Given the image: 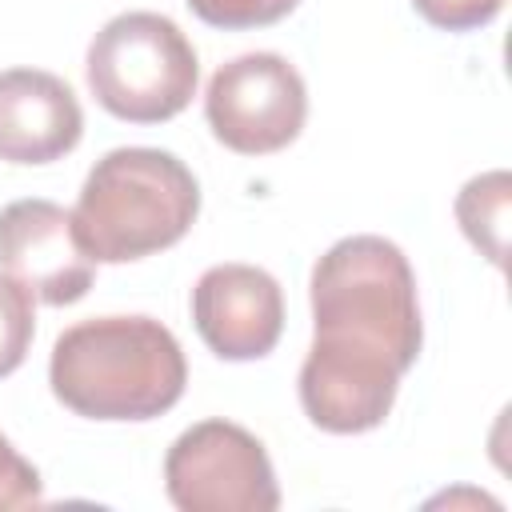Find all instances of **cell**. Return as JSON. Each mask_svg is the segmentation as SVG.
Masks as SVG:
<instances>
[{
	"label": "cell",
	"instance_id": "8fae6325",
	"mask_svg": "<svg viewBox=\"0 0 512 512\" xmlns=\"http://www.w3.org/2000/svg\"><path fill=\"white\" fill-rule=\"evenodd\" d=\"M508 204H512V180L504 168L472 176L456 196V224L460 232L488 256L496 268H504L508 252Z\"/></svg>",
	"mask_w": 512,
	"mask_h": 512
},
{
	"label": "cell",
	"instance_id": "277c9868",
	"mask_svg": "<svg viewBox=\"0 0 512 512\" xmlns=\"http://www.w3.org/2000/svg\"><path fill=\"white\" fill-rule=\"evenodd\" d=\"M88 88L104 112L128 124L180 116L200 80L196 48L160 12H120L88 44Z\"/></svg>",
	"mask_w": 512,
	"mask_h": 512
},
{
	"label": "cell",
	"instance_id": "ba28073f",
	"mask_svg": "<svg viewBox=\"0 0 512 512\" xmlns=\"http://www.w3.org/2000/svg\"><path fill=\"white\" fill-rule=\"evenodd\" d=\"M192 324L220 360H260L284 332V292L256 264H216L192 288Z\"/></svg>",
	"mask_w": 512,
	"mask_h": 512
},
{
	"label": "cell",
	"instance_id": "5b68a950",
	"mask_svg": "<svg viewBox=\"0 0 512 512\" xmlns=\"http://www.w3.org/2000/svg\"><path fill=\"white\" fill-rule=\"evenodd\" d=\"M164 488L180 512H276L280 488L264 444L232 420L184 428L164 456Z\"/></svg>",
	"mask_w": 512,
	"mask_h": 512
},
{
	"label": "cell",
	"instance_id": "7a4b0ae2",
	"mask_svg": "<svg viewBox=\"0 0 512 512\" xmlns=\"http://www.w3.org/2000/svg\"><path fill=\"white\" fill-rule=\"evenodd\" d=\"M312 344L372 356L408 372L424 344L416 272L408 256L372 232L336 240L312 268Z\"/></svg>",
	"mask_w": 512,
	"mask_h": 512
},
{
	"label": "cell",
	"instance_id": "3957f363",
	"mask_svg": "<svg viewBox=\"0 0 512 512\" xmlns=\"http://www.w3.org/2000/svg\"><path fill=\"white\" fill-rule=\"evenodd\" d=\"M196 212L200 184L180 156L164 148H112L84 176L72 224L96 264H128L184 240Z\"/></svg>",
	"mask_w": 512,
	"mask_h": 512
},
{
	"label": "cell",
	"instance_id": "6da1fadb",
	"mask_svg": "<svg viewBox=\"0 0 512 512\" xmlns=\"http://www.w3.org/2000/svg\"><path fill=\"white\" fill-rule=\"evenodd\" d=\"M52 396L88 420H156L188 384L180 340L152 316H96L64 328L48 360Z\"/></svg>",
	"mask_w": 512,
	"mask_h": 512
},
{
	"label": "cell",
	"instance_id": "9a60e30c",
	"mask_svg": "<svg viewBox=\"0 0 512 512\" xmlns=\"http://www.w3.org/2000/svg\"><path fill=\"white\" fill-rule=\"evenodd\" d=\"M412 8L444 32H472L500 16L504 0H412Z\"/></svg>",
	"mask_w": 512,
	"mask_h": 512
},
{
	"label": "cell",
	"instance_id": "4fadbf2b",
	"mask_svg": "<svg viewBox=\"0 0 512 512\" xmlns=\"http://www.w3.org/2000/svg\"><path fill=\"white\" fill-rule=\"evenodd\" d=\"M184 4L208 28L244 32V28H268V24L284 20L288 12H296L300 0H184Z\"/></svg>",
	"mask_w": 512,
	"mask_h": 512
},
{
	"label": "cell",
	"instance_id": "52a82bcc",
	"mask_svg": "<svg viewBox=\"0 0 512 512\" xmlns=\"http://www.w3.org/2000/svg\"><path fill=\"white\" fill-rule=\"evenodd\" d=\"M0 272L28 288L32 300L64 308L88 296L96 260L80 248L68 208L28 196L0 208Z\"/></svg>",
	"mask_w": 512,
	"mask_h": 512
},
{
	"label": "cell",
	"instance_id": "9c48e42d",
	"mask_svg": "<svg viewBox=\"0 0 512 512\" xmlns=\"http://www.w3.org/2000/svg\"><path fill=\"white\" fill-rule=\"evenodd\" d=\"M400 376L404 372H396L384 360L312 344L300 364V380H296L300 408L316 428L332 436L372 432L388 420L396 392H400Z\"/></svg>",
	"mask_w": 512,
	"mask_h": 512
},
{
	"label": "cell",
	"instance_id": "30bf717a",
	"mask_svg": "<svg viewBox=\"0 0 512 512\" xmlns=\"http://www.w3.org/2000/svg\"><path fill=\"white\" fill-rule=\"evenodd\" d=\"M84 136L76 92L44 68L0 72V160L52 164Z\"/></svg>",
	"mask_w": 512,
	"mask_h": 512
},
{
	"label": "cell",
	"instance_id": "5bb4252c",
	"mask_svg": "<svg viewBox=\"0 0 512 512\" xmlns=\"http://www.w3.org/2000/svg\"><path fill=\"white\" fill-rule=\"evenodd\" d=\"M44 500V480L40 472L8 444V436L0 432V512L4 508H32Z\"/></svg>",
	"mask_w": 512,
	"mask_h": 512
},
{
	"label": "cell",
	"instance_id": "7c38bea8",
	"mask_svg": "<svg viewBox=\"0 0 512 512\" xmlns=\"http://www.w3.org/2000/svg\"><path fill=\"white\" fill-rule=\"evenodd\" d=\"M36 336V316H32V292L20 288L12 276L0 272V380L12 376Z\"/></svg>",
	"mask_w": 512,
	"mask_h": 512
},
{
	"label": "cell",
	"instance_id": "8992f818",
	"mask_svg": "<svg viewBox=\"0 0 512 512\" xmlns=\"http://www.w3.org/2000/svg\"><path fill=\"white\" fill-rule=\"evenodd\" d=\"M212 136L240 156L288 148L308 120L304 76L276 52H244L216 68L204 92Z\"/></svg>",
	"mask_w": 512,
	"mask_h": 512
}]
</instances>
